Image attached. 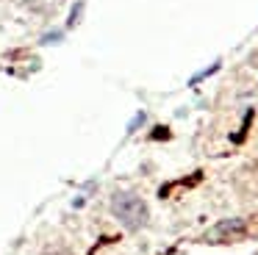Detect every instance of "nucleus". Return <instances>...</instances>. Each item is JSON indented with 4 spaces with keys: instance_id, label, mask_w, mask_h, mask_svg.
I'll return each instance as SVG.
<instances>
[{
    "instance_id": "f03ea898",
    "label": "nucleus",
    "mask_w": 258,
    "mask_h": 255,
    "mask_svg": "<svg viewBox=\"0 0 258 255\" xmlns=\"http://www.w3.org/2000/svg\"><path fill=\"white\" fill-rule=\"evenodd\" d=\"M247 236V222L244 219H222L208 230L206 241L211 244H225V241H236V238Z\"/></svg>"
},
{
    "instance_id": "423d86ee",
    "label": "nucleus",
    "mask_w": 258,
    "mask_h": 255,
    "mask_svg": "<svg viewBox=\"0 0 258 255\" xmlns=\"http://www.w3.org/2000/svg\"><path fill=\"white\" fill-rule=\"evenodd\" d=\"M56 39H61V33H47V36L42 39V42H56Z\"/></svg>"
},
{
    "instance_id": "f257e3e1",
    "label": "nucleus",
    "mask_w": 258,
    "mask_h": 255,
    "mask_svg": "<svg viewBox=\"0 0 258 255\" xmlns=\"http://www.w3.org/2000/svg\"><path fill=\"white\" fill-rule=\"evenodd\" d=\"M111 216L125 230H142L150 219L147 203L134 192H114L111 194Z\"/></svg>"
},
{
    "instance_id": "39448f33",
    "label": "nucleus",
    "mask_w": 258,
    "mask_h": 255,
    "mask_svg": "<svg viewBox=\"0 0 258 255\" xmlns=\"http://www.w3.org/2000/svg\"><path fill=\"white\" fill-rule=\"evenodd\" d=\"M42 255H73V252H70V249H61V247H58V249H47V252H42Z\"/></svg>"
},
{
    "instance_id": "20e7f679",
    "label": "nucleus",
    "mask_w": 258,
    "mask_h": 255,
    "mask_svg": "<svg viewBox=\"0 0 258 255\" xmlns=\"http://www.w3.org/2000/svg\"><path fill=\"white\" fill-rule=\"evenodd\" d=\"M142 122H145V114H136V119H134V122H131V125H128V133H134L136 128L142 125Z\"/></svg>"
},
{
    "instance_id": "7ed1b4c3",
    "label": "nucleus",
    "mask_w": 258,
    "mask_h": 255,
    "mask_svg": "<svg viewBox=\"0 0 258 255\" xmlns=\"http://www.w3.org/2000/svg\"><path fill=\"white\" fill-rule=\"evenodd\" d=\"M81 11H84V3L78 0V3L73 6V11H70V28H73V25H78V17H81Z\"/></svg>"
}]
</instances>
